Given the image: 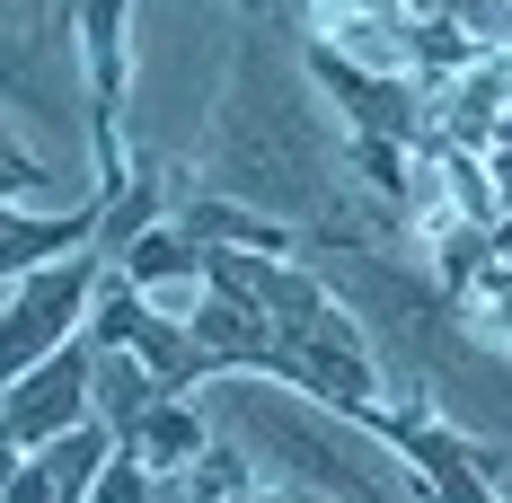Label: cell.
Wrapping results in <instances>:
<instances>
[{"label":"cell","mask_w":512,"mask_h":503,"mask_svg":"<svg viewBox=\"0 0 512 503\" xmlns=\"http://www.w3.org/2000/svg\"><path fill=\"white\" fill-rule=\"evenodd\" d=\"M98 283H106V265L80 248V256H53V265H36V274H18V283L0 292V389H9L18 371H36L45 353H62V345L89 336Z\"/></svg>","instance_id":"obj_1"},{"label":"cell","mask_w":512,"mask_h":503,"mask_svg":"<svg viewBox=\"0 0 512 503\" xmlns=\"http://www.w3.org/2000/svg\"><path fill=\"white\" fill-rule=\"evenodd\" d=\"M89 345H98V353H133V362H151L168 398H177L186 380H204V371H212L204 345L186 336V318H159V309L142 301L124 274H115V283H98V309H89Z\"/></svg>","instance_id":"obj_2"},{"label":"cell","mask_w":512,"mask_h":503,"mask_svg":"<svg viewBox=\"0 0 512 503\" xmlns=\"http://www.w3.org/2000/svg\"><path fill=\"white\" fill-rule=\"evenodd\" d=\"M80 424H89V336L45 353L36 371H18V380L0 389V433H9L18 451H45V442L80 433Z\"/></svg>","instance_id":"obj_3"},{"label":"cell","mask_w":512,"mask_h":503,"mask_svg":"<svg viewBox=\"0 0 512 503\" xmlns=\"http://www.w3.org/2000/svg\"><path fill=\"white\" fill-rule=\"evenodd\" d=\"M115 274H124L159 318H195V301H204V248H195L186 230H168V221H151L142 239H124Z\"/></svg>","instance_id":"obj_4"},{"label":"cell","mask_w":512,"mask_h":503,"mask_svg":"<svg viewBox=\"0 0 512 503\" xmlns=\"http://www.w3.org/2000/svg\"><path fill=\"white\" fill-rule=\"evenodd\" d=\"M186 336L204 345V362L212 371H283V345H274V327L256 318V309H239L230 292H212L204 283V301H195V318H186Z\"/></svg>","instance_id":"obj_5"},{"label":"cell","mask_w":512,"mask_h":503,"mask_svg":"<svg viewBox=\"0 0 512 503\" xmlns=\"http://www.w3.org/2000/svg\"><path fill=\"white\" fill-rule=\"evenodd\" d=\"M195 248H248V256H301V230L256 212V203H230V195H186V221H177Z\"/></svg>","instance_id":"obj_6"},{"label":"cell","mask_w":512,"mask_h":503,"mask_svg":"<svg viewBox=\"0 0 512 503\" xmlns=\"http://www.w3.org/2000/svg\"><path fill=\"white\" fill-rule=\"evenodd\" d=\"M159 398H168V389H159L151 362H133V353H98V345H89V424H106V433L124 442V433H133V424H142Z\"/></svg>","instance_id":"obj_7"},{"label":"cell","mask_w":512,"mask_h":503,"mask_svg":"<svg viewBox=\"0 0 512 503\" xmlns=\"http://www.w3.org/2000/svg\"><path fill=\"white\" fill-rule=\"evenodd\" d=\"M115 451H133L151 477H168V468H195V459L212 451V433H204V415H195L186 398H159L151 415H142V424L115 442Z\"/></svg>","instance_id":"obj_8"},{"label":"cell","mask_w":512,"mask_h":503,"mask_svg":"<svg viewBox=\"0 0 512 503\" xmlns=\"http://www.w3.org/2000/svg\"><path fill=\"white\" fill-rule=\"evenodd\" d=\"M468 62H486V53L468 45L451 18H407V71L424 80V89H442V80H460Z\"/></svg>","instance_id":"obj_9"},{"label":"cell","mask_w":512,"mask_h":503,"mask_svg":"<svg viewBox=\"0 0 512 503\" xmlns=\"http://www.w3.org/2000/svg\"><path fill=\"white\" fill-rule=\"evenodd\" d=\"M460 301H468V318H477V336H486V345H512V256H504V248L460 283Z\"/></svg>","instance_id":"obj_10"},{"label":"cell","mask_w":512,"mask_h":503,"mask_svg":"<svg viewBox=\"0 0 512 503\" xmlns=\"http://www.w3.org/2000/svg\"><path fill=\"white\" fill-rule=\"evenodd\" d=\"M433 18H451L477 53H512V0H433Z\"/></svg>","instance_id":"obj_11"},{"label":"cell","mask_w":512,"mask_h":503,"mask_svg":"<svg viewBox=\"0 0 512 503\" xmlns=\"http://www.w3.org/2000/svg\"><path fill=\"white\" fill-rule=\"evenodd\" d=\"M0 203H27V212H71V203H53V177L18 151V142H9V133H0ZM80 203H98V195H80Z\"/></svg>","instance_id":"obj_12"},{"label":"cell","mask_w":512,"mask_h":503,"mask_svg":"<svg viewBox=\"0 0 512 503\" xmlns=\"http://www.w3.org/2000/svg\"><path fill=\"white\" fill-rule=\"evenodd\" d=\"M80 503H159V477H151V468H142L133 451H106Z\"/></svg>","instance_id":"obj_13"},{"label":"cell","mask_w":512,"mask_h":503,"mask_svg":"<svg viewBox=\"0 0 512 503\" xmlns=\"http://www.w3.org/2000/svg\"><path fill=\"white\" fill-rule=\"evenodd\" d=\"M433 256H442V292H460L468 274H477V265L495 256V230H477V221H460V230H442V239H433Z\"/></svg>","instance_id":"obj_14"},{"label":"cell","mask_w":512,"mask_h":503,"mask_svg":"<svg viewBox=\"0 0 512 503\" xmlns=\"http://www.w3.org/2000/svg\"><path fill=\"white\" fill-rule=\"evenodd\" d=\"M477 159H486V177H495V203L512 212V106L495 115V133H486V151H477Z\"/></svg>","instance_id":"obj_15"},{"label":"cell","mask_w":512,"mask_h":503,"mask_svg":"<svg viewBox=\"0 0 512 503\" xmlns=\"http://www.w3.org/2000/svg\"><path fill=\"white\" fill-rule=\"evenodd\" d=\"M318 9H362V18H389V27H407L415 0H318Z\"/></svg>","instance_id":"obj_16"},{"label":"cell","mask_w":512,"mask_h":503,"mask_svg":"<svg viewBox=\"0 0 512 503\" xmlns=\"http://www.w3.org/2000/svg\"><path fill=\"white\" fill-rule=\"evenodd\" d=\"M18 459H27V451H18V442L0 433V486H9V468H18Z\"/></svg>","instance_id":"obj_17"},{"label":"cell","mask_w":512,"mask_h":503,"mask_svg":"<svg viewBox=\"0 0 512 503\" xmlns=\"http://www.w3.org/2000/svg\"><path fill=\"white\" fill-rule=\"evenodd\" d=\"M18 212H27V203H0V239H9V221H18Z\"/></svg>","instance_id":"obj_18"},{"label":"cell","mask_w":512,"mask_h":503,"mask_svg":"<svg viewBox=\"0 0 512 503\" xmlns=\"http://www.w3.org/2000/svg\"><path fill=\"white\" fill-rule=\"evenodd\" d=\"M292 503H327V495H292Z\"/></svg>","instance_id":"obj_19"}]
</instances>
